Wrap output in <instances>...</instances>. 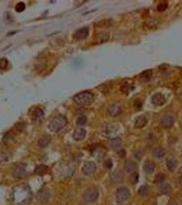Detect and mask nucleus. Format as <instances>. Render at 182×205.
<instances>
[{"label": "nucleus", "instance_id": "obj_1", "mask_svg": "<svg viewBox=\"0 0 182 205\" xmlns=\"http://www.w3.org/2000/svg\"><path fill=\"white\" fill-rule=\"evenodd\" d=\"M73 101L77 104L82 106L90 105L94 101V95L90 91H83L73 97Z\"/></svg>", "mask_w": 182, "mask_h": 205}, {"label": "nucleus", "instance_id": "obj_2", "mask_svg": "<svg viewBox=\"0 0 182 205\" xmlns=\"http://www.w3.org/2000/svg\"><path fill=\"white\" fill-rule=\"evenodd\" d=\"M67 124V120L64 116L57 115L49 122L48 127L52 132H58L62 130Z\"/></svg>", "mask_w": 182, "mask_h": 205}, {"label": "nucleus", "instance_id": "obj_3", "mask_svg": "<svg viewBox=\"0 0 182 205\" xmlns=\"http://www.w3.org/2000/svg\"><path fill=\"white\" fill-rule=\"evenodd\" d=\"M84 199L86 202L93 203L98 199L99 191L95 187H90L84 193Z\"/></svg>", "mask_w": 182, "mask_h": 205}, {"label": "nucleus", "instance_id": "obj_4", "mask_svg": "<svg viewBox=\"0 0 182 205\" xmlns=\"http://www.w3.org/2000/svg\"><path fill=\"white\" fill-rule=\"evenodd\" d=\"M130 191L125 187H119L116 191V200L118 203H122L129 199Z\"/></svg>", "mask_w": 182, "mask_h": 205}, {"label": "nucleus", "instance_id": "obj_5", "mask_svg": "<svg viewBox=\"0 0 182 205\" xmlns=\"http://www.w3.org/2000/svg\"><path fill=\"white\" fill-rule=\"evenodd\" d=\"M118 131L116 125L113 124H108L104 126L102 129V135L106 137H112Z\"/></svg>", "mask_w": 182, "mask_h": 205}, {"label": "nucleus", "instance_id": "obj_6", "mask_svg": "<svg viewBox=\"0 0 182 205\" xmlns=\"http://www.w3.org/2000/svg\"><path fill=\"white\" fill-rule=\"evenodd\" d=\"M89 30L87 27H84V28H82L79 29V30H76L74 32L73 37L74 39L78 40V41H80V40H84L89 36Z\"/></svg>", "mask_w": 182, "mask_h": 205}, {"label": "nucleus", "instance_id": "obj_7", "mask_svg": "<svg viewBox=\"0 0 182 205\" xmlns=\"http://www.w3.org/2000/svg\"><path fill=\"white\" fill-rule=\"evenodd\" d=\"M26 164H21L18 165L15 168V170H13L12 175L15 178H18V179L24 177L26 173Z\"/></svg>", "mask_w": 182, "mask_h": 205}, {"label": "nucleus", "instance_id": "obj_8", "mask_svg": "<svg viewBox=\"0 0 182 205\" xmlns=\"http://www.w3.org/2000/svg\"><path fill=\"white\" fill-rule=\"evenodd\" d=\"M50 198V193L46 189H42L37 193V200L41 204L46 203Z\"/></svg>", "mask_w": 182, "mask_h": 205}, {"label": "nucleus", "instance_id": "obj_9", "mask_svg": "<svg viewBox=\"0 0 182 205\" xmlns=\"http://www.w3.org/2000/svg\"><path fill=\"white\" fill-rule=\"evenodd\" d=\"M166 99L164 96L160 92L156 93L151 97V102L156 106H161L166 103Z\"/></svg>", "mask_w": 182, "mask_h": 205}, {"label": "nucleus", "instance_id": "obj_10", "mask_svg": "<svg viewBox=\"0 0 182 205\" xmlns=\"http://www.w3.org/2000/svg\"><path fill=\"white\" fill-rule=\"evenodd\" d=\"M96 164L93 162H88L84 165L82 168V172L86 175H91L96 170Z\"/></svg>", "mask_w": 182, "mask_h": 205}, {"label": "nucleus", "instance_id": "obj_11", "mask_svg": "<svg viewBox=\"0 0 182 205\" xmlns=\"http://www.w3.org/2000/svg\"><path fill=\"white\" fill-rule=\"evenodd\" d=\"M161 125L165 129H169L174 124V118L170 115H164L161 119Z\"/></svg>", "mask_w": 182, "mask_h": 205}, {"label": "nucleus", "instance_id": "obj_12", "mask_svg": "<svg viewBox=\"0 0 182 205\" xmlns=\"http://www.w3.org/2000/svg\"><path fill=\"white\" fill-rule=\"evenodd\" d=\"M122 108L121 106L118 104H113L110 105L108 109V113L110 116L116 117L121 114Z\"/></svg>", "mask_w": 182, "mask_h": 205}, {"label": "nucleus", "instance_id": "obj_13", "mask_svg": "<svg viewBox=\"0 0 182 205\" xmlns=\"http://www.w3.org/2000/svg\"><path fill=\"white\" fill-rule=\"evenodd\" d=\"M86 131L82 128H78L75 129L73 133V138L76 141H81L85 138Z\"/></svg>", "mask_w": 182, "mask_h": 205}, {"label": "nucleus", "instance_id": "obj_14", "mask_svg": "<svg viewBox=\"0 0 182 205\" xmlns=\"http://www.w3.org/2000/svg\"><path fill=\"white\" fill-rule=\"evenodd\" d=\"M147 122H148V120H147V117L145 115H140V116H138L136 118L134 124H135V126L138 129H141V128L146 126Z\"/></svg>", "mask_w": 182, "mask_h": 205}, {"label": "nucleus", "instance_id": "obj_15", "mask_svg": "<svg viewBox=\"0 0 182 205\" xmlns=\"http://www.w3.org/2000/svg\"><path fill=\"white\" fill-rule=\"evenodd\" d=\"M51 141V137L49 135H44L38 139V144L41 148H45L49 144Z\"/></svg>", "mask_w": 182, "mask_h": 205}, {"label": "nucleus", "instance_id": "obj_16", "mask_svg": "<svg viewBox=\"0 0 182 205\" xmlns=\"http://www.w3.org/2000/svg\"><path fill=\"white\" fill-rule=\"evenodd\" d=\"M143 170L147 174H152L155 170V164L150 160H147L143 165Z\"/></svg>", "mask_w": 182, "mask_h": 205}, {"label": "nucleus", "instance_id": "obj_17", "mask_svg": "<svg viewBox=\"0 0 182 205\" xmlns=\"http://www.w3.org/2000/svg\"><path fill=\"white\" fill-rule=\"evenodd\" d=\"M136 164L133 160H127L124 164V169L127 172H133L136 169Z\"/></svg>", "mask_w": 182, "mask_h": 205}, {"label": "nucleus", "instance_id": "obj_18", "mask_svg": "<svg viewBox=\"0 0 182 205\" xmlns=\"http://www.w3.org/2000/svg\"><path fill=\"white\" fill-rule=\"evenodd\" d=\"M171 190V187L168 183H164V182L159 184L158 185V192L160 194H168Z\"/></svg>", "mask_w": 182, "mask_h": 205}, {"label": "nucleus", "instance_id": "obj_19", "mask_svg": "<svg viewBox=\"0 0 182 205\" xmlns=\"http://www.w3.org/2000/svg\"><path fill=\"white\" fill-rule=\"evenodd\" d=\"M153 75V72L151 70H146L145 71L140 74L139 78L140 79V81L143 82H147L149 81V80L151 79Z\"/></svg>", "mask_w": 182, "mask_h": 205}, {"label": "nucleus", "instance_id": "obj_20", "mask_svg": "<svg viewBox=\"0 0 182 205\" xmlns=\"http://www.w3.org/2000/svg\"><path fill=\"white\" fill-rule=\"evenodd\" d=\"M177 166V161L174 158H169L166 161V167L170 172L175 171Z\"/></svg>", "mask_w": 182, "mask_h": 205}, {"label": "nucleus", "instance_id": "obj_21", "mask_svg": "<svg viewBox=\"0 0 182 205\" xmlns=\"http://www.w3.org/2000/svg\"><path fill=\"white\" fill-rule=\"evenodd\" d=\"M153 155L155 157L158 159L163 158L166 155V150L162 147H157L153 150Z\"/></svg>", "mask_w": 182, "mask_h": 205}, {"label": "nucleus", "instance_id": "obj_22", "mask_svg": "<svg viewBox=\"0 0 182 205\" xmlns=\"http://www.w3.org/2000/svg\"><path fill=\"white\" fill-rule=\"evenodd\" d=\"M44 115V112L43 111L41 110V109H36L33 112H32V120H36L39 119V118H41L42 116H43Z\"/></svg>", "mask_w": 182, "mask_h": 205}, {"label": "nucleus", "instance_id": "obj_23", "mask_svg": "<svg viewBox=\"0 0 182 205\" xmlns=\"http://www.w3.org/2000/svg\"><path fill=\"white\" fill-rule=\"evenodd\" d=\"M110 143V146L112 147V148H117L118 147L120 146V144H121V140H120V139L118 138V137H116V138L111 139Z\"/></svg>", "mask_w": 182, "mask_h": 205}, {"label": "nucleus", "instance_id": "obj_24", "mask_svg": "<svg viewBox=\"0 0 182 205\" xmlns=\"http://www.w3.org/2000/svg\"><path fill=\"white\" fill-rule=\"evenodd\" d=\"M148 192H149V187L145 185H141V186L140 187V188L138 189V193L140 196H146V195H147V193H148Z\"/></svg>", "mask_w": 182, "mask_h": 205}, {"label": "nucleus", "instance_id": "obj_25", "mask_svg": "<svg viewBox=\"0 0 182 205\" xmlns=\"http://www.w3.org/2000/svg\"><path fill=\"white\" fill-rule=\"evenodd\" d=\"M165 175H164V174H162V173H159L157 174V175L156 176V178H155V180H154V182L156 183L157 184H160V183H163V182L164 181V180H165Z\"/></svg>", "mask_w": 182, "mask_h": 205}, {"label": "nucleus", "instance_id": "obj_26", "mask_svg": "<svg viewBox=\"0 0 182 205\" xmlns=\"http://www.w3.org/2000/svg\"><path fill=\"white\" fill-rule=\"evenodd\" d=\"M47 170H48L47 166H43V165H41V166H38L36 168L35 172L38 174H41L45 173V172H47Z\"/></svg>", "mask_w": 182, "mask_h": 205}, {"label": "nucleus", "instance_id": "obj_27", "mask_svg": "<svg viewBox=\"0 0 182 205\" xmlns=\"http://www.w3.org/2000/svg\"><path fill=\"white\" fill-rule=\"evenodd\" d=\"M87 122V118L85 116H82L77 119L76 123L79 126H83Z\"/></svg>", "mask_w": 182, "mask_h": 205}, {"label": "nucleus", "instance_id": "obj_28", "mask_svg": "<svg viewBox=\"0 0 182 205\" xmlns=\"http://www.w3.org/2000/svg\"><path fill=\"white\" fill-rule=\"evenodd\" d=\"M168 8V3L166 1H162V2H160L158 5V10L159 12H164V10H166V8Z\"/></svg>", "mask_w": 182, "mask_h": 205}, {"label": "nucleus", "instance_id": "obj_29", "mask_svg": "<svg viewBox=\"0 0 182 205\" xmlns=\"http://www.w3.org/2000/svg\"><path fill=\"white\" fill-rule=\"evenodd\" d=\"M26 8V4L24 2H19L15 6V10L17 12H21Z\"/></svg>", "mask_w": 182, "mask_h": 205}, {"label": "nucleus", "instance_id": "obj_30", "mask_svg": "<svg viewBox=\"0 0 182 205\" xmlns=\"http://www.w3.org/2000/svg\"><path fill=\"white\" fill-rule=\"evenodd\" d=\"M103 166H104L105 168H106V169H108V170L111 169L113 166L112 161L110 159H106L104 162H103Z\"/></svg>", "mask_w": 182, "mask_h": 205}, {"label": "nucleus", "instance_id": "obj_31", "mask_svg": "<svg viewBox=\"0 0 182 205\" xmlns=\"http://www.w3.org/2000/svg\"><path fill=\"white\" fill-rule=\"evenodd\" d=\"M8 65V61L6 58H1L0 60V68L1 69H5L7 68Z\"/></svg>", "mask_w": 182, "mask_h": 205}, {"label": "nucleus", "instance_id": "obj_32", "mask_svg": "<svg viewBox=\"0 0 182 205\" xmlns=\"http://www.w3.org/2000/svg\"><path fill=\"white\" fill-rule=\"evenodd\" d=\"M9 159V155L7 153H1L0 154V161L1 162H6Z\"/></svg>", "mask_w": 182, "mask_h": 205}, {"label": "nucleus", "instance_id": "obj_33", "mask_svg": "<svg viewBox=\"0 0 182 205\" xmlns=\"http://www.w3.org/2000/svg\"><path fill=\"white\" fill-rule=\"evenodd\" d=\"M138 181V174L136 172H134V173L132 174V175L131 176V181L132 183L136 184Z\"/></svg>", "mask_w": 182, "mask_h": 205}, {"label": "nucleus", "instance_id": "obj_34", "mask_svg": "<svg viewBox=\"0 0 182 205\" xmlns=\"http://www.w3.org/2000/svg\"><path fill=\"white\" fill-rule=\"evenodd\" d=\"M131 88L130 87V86L129 85H124L121 88V91L123 92H125L126 94H128L129 93V92L131 90Z\"/></svg>", "mask_w": 182, "mask_h": 205}, {"label": "nucleus", "instance_id": "obj_35", "mask_svg": "<svg viewBox=\"0 0 182 205\" xmlns=\"http://www.w3.org/2000/svg\"><path fill=\"white\" fill-rule=\"evenodd\" d=\"M17 124H18V125H19V126H16V127H17V129L19 130V131H23V130L24 129L25 126H22V125H24V123H22V122H21V123H18Z\"/></svg>", "mask_w": 182, "mask_h": 205}, {"label": "nucleus", "instance_id": "obj_36", "mask_svg": "<svg viewBox=\"0 0 182 205\" xmlns=\"http://www.w3.org/2000/svg\"><path fill=\"white\" fill-rule=\"evenodd\" d=\"M179 183H180V185H182V175L179 178Z\"/></svg>", "mask_w": 182, "mask_h": 205}, {"label": "nucleus", "instance_id": "obj_37", "mask_svg": "<svg viewBox=\"0 0 182 205\" xmlns=\"http://www.w3.org/2000/svg\"><path fill=\"white\" fill-rule=\"evenodd\" d=\"M168 205H179V204L176 202H171V203H170V204Z\"/></svg>", "mask_w": 182, "mask_h": 205}, {"label": "nucleus", "instance_id": "obj_38", "mask_svg": "<svg viewBox=\"0 0 182 205\" xmlns=\"http://www.w3.org/2000/svg\"><path fill=\"white\" fill-rule=\"evenodd\" d=\"M151 205H157V204H156V203H153V204Z\"/></svg>", "mask_w": 182, "mask_h": 205}]
</instances>
